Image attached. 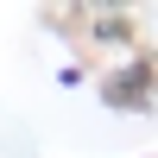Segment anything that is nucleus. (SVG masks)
Listing matches in <instances>:
<instances>
[{"label": "nucleus", "mask_w": 158, "mask_h": 158, "mask_svg": "<svg viewBox=\"0 0 158 158\" xmlns=\"http://www.w3.org/2000/svg\"><path fill=\"white\" fill-rule=\"evenodd\" d=\"M139 95H146V63H139V70H127V76H114V89H108L114 108H127V101H139Z\"/></svg>", "instance_id": "1"}]
</instances>
